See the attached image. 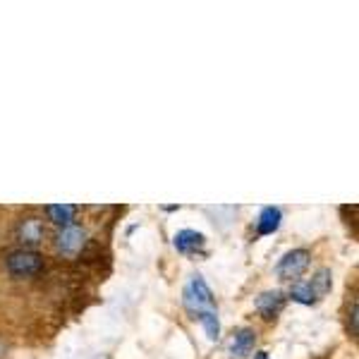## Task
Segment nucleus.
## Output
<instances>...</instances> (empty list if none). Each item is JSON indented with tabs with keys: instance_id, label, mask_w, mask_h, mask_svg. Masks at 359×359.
Returning a JSON list of instances; mask_svg holds the SVG:
<instances>
[{
	"instance_id": "1",
	"label": "nucleus",
	"mask_w": 359,
	"mask_h": 359,
	"mask_svg": "<svg viewBox=\"0 0 359 359\" xmlns=\"http://www.w3.org/2000/svg\"><path fill=\"white\" fill-rule=\"evenodd\" d=\"M182 302L187 306L189 314L199 316L201 311H211L213 306H216V297H213L211 287L206 285L204 278L196 273V276H192V280L187 283V287H184Z\"/></svg>"
},
{
	"instance_id": "2",
	"label": "nucleus",
	"mask_w": 359,
	"mask_h": 359,
	"mask_svg": "<svg viewBox=\"0 0 359 359\" xmlns=\"http://www.w3.org/2000/svg\"><path fill=\"white\" fill-rule=\"evenodd\" d=\"M5 269L13 278H32L43 269V257L34 249H17L8 257Z\"/></svg>"
},
{
	"instance_id": "5",
	"label": "nucleus",
	"mask_w": 359,
	"mask_h": 359,
	"mask_svg": "<svg viewBox=\"0 0 359 359\" xmlns=\"http://www.w3.org/2000/svg\"><path fill=\"white\" fill-rule=\"evenodd\" d=\"M254 306H257V311L262 314L264 321H273L283 311V306H285V294L280 290H266L257 297Z\"/></svg>"
},
{
	"instance_id": "9",
	"label": "nucleus",
	"mask_w": 359,
	"mask_h": 359,
	"mask_svg": "<svg viewBox=\"0 0 359 359\" xmlns=\"http://www.w3.org/2000/svg\"><path fill=\"white\" fill-rule=\"evenodd\" d=\"M280 221H283V213L280 208L276 206H266L259 216V223H257V233L259 235H273L278 228H280Z\"/></svg>"
},
{
	"instance_id": "13",
	"label": "nucleus",
	"mask_w": 359,
	"mask_h": 359,
	"mask_svg": "<svg viewBox=\"0 0 359 359\" xmlns=\"http://www.w3.org/2000/svg\"><path fill=\"white\" fill-rule=\"evenodd\" d=\"M290 299L292 302H299V304H314L316 294L309 287V283H294L292 290H290Z\"/></svg>"
},
{
	"instance_id": "15",
	"label": "nucleus",
	"mask_w": 359,
	"mask_h": 359,
	"mask_svg": "<svg viewBox=\"0 0 359 359\" xmlns=\"http://www.w3.org/2000/svg\"><path fill=\"white\" fill-rule=\"evenodd\" d=\"M254 359H269V352H257V355H254Z\"/></svg>"
},
{
	"instance_id": "4",
	"label": "nucleus",
	"mask_w": 359,
	"mask_h": 359,
	"mask_svg": "<svg viewBox=\"0 0 359 359\" xmlns=\"http://www.w3.org/2000/svg\"><path fill=\"white\" fill-rule=\"evenodd\" d=\"M309 262H311V254L306 249H292V252H287L278 262L276 276L280 280H299L304 276V271L309 269Z\"/></svg>"
},
{
	"instance_id": "14",
	"label": "nucleus",
	"mask_w": 359,
	"mask_h": 359,
	"mask_svg": "<svg viewBox=\"0 0 359 359\" xmlns=\"http://www.w3.org/2000/svg\"><path fill=\"white\" fill-rule=\"evenodd\" d=\"M350 318H347V321H350V335H357V302H352V309H350V314H347Z\"/></svg>"
},
{
	"instance_id": "16",
	"label": "nucleus",
	"mask_w": 359,
	"mask_h": 359,
	"mask_svg": "<svg viewBox=\"0 0 359 359\" xmlns=\"http://www.w3.org/2000/svg\"><path fill=\"white\" fill-rule=\"evenodd\" d=\"M3 357H5V343L0 340V359H3Z\"/></svg>"
},
{
	"instance_id": "3",
	"label": "nucleus",
	"mask_w": 359,
	"mask_h": 359,
	"mask_svg": "<svg viewBox=\"0 0 359 359\" xmlns=\"http://www.w3.org/2000/svg\"><path fill=\"white\" fill-rule=\"evenodd\" d=\"M84 245H86V230L82 228V225L72 223V225H67V228L57 230L55 252L60 254V257H65V259L77 257V254L84 249Z\"/></svg>"
},
{
	"instance_id": "7",
	"label": "nucleus",
	"mask_w": 359,
	"mask_h": 359,
	"mask_svg": "<svg viewBox=\"0 0 359 359\" xmlns=\"http://www.w3.org/2000/svg\"><path fill=\"white\" fill-rule=\"evenodd\" d=\"M20 242L25 247H36L43 242L46 237V228H43V221L41 218H27V221H22L20 225Z\"/></svg>"
},
{
	"instance_id": "11",
	"label": "nucleus",
	"mask_w": 359,
	"mask_h": 359,
	"mask_svg": "<svg viewBox=\"0 0 359 359\" xmlns=\"http://www.w3.org/2000/svg\"><path fill=\"white\" fill-rule=\"evenodd\" d=\"M331 271L328 269H318L316 273H314V278L309 280V287L314 290V294L316 297H323V294H328L331 292Z\"/></svg>"
},
{
	"instance_id": "12",
	"label": "nucleus",
	"mask_w": 359,
	"mask_h": 359,
	"mask_svg": "<svg viewBox=\"0 0 359 359\" xmlns=\"http://www.w3.org/2000/svg\"><path fill=\"white\" fill-rule=\"evenodd\" d=\"M199 323L204 326V331H206V335L211 340H218V335H221V321H218V316H216V311H201L199 316Z\"/></svg>"
},
{
	"instance_id": "8",
	"label": "nucleus",
	"mask_w": 359,
	"mask_h": 359,
	"mask_svg": "<svg viewBox=\"0 0 359 359\" xmlns=\"http://www.w3.org/2000/svg\"><path fill=\"white\" fill-rule=\"evenodd\" d=\"M172 245H175V249L180 254H196V252L204 249L206 237L201 233H196V230H180Z\"/></svg>"
},
{
	"instance_id": "6",
	"label": "nucleus",
	"mask_w": 359,
	"mask_h": 359,
	"mask_svg": "<svg viewBox=\"0 0 359 359\" xmlns=\"http://www.w3.org/2000/svg\"><path fill=\"white\" fill-rule=\"evenodd\" d=\"M254 343H257V333L252 328H240L235 333L233 343H230V357L233 359H247L254 352Z\"/></svg>"
},
{
	"instance_id": "10",
	"label": "nucleus",
	"mask_w": 359,
	"mask_h": 359,
	"mask_svg": "<svg viewBox=\"0 0 359 359\" xmlns=\"http://www.w3.org/2000/svg\"><path fill=\"white\" fill-rule=\"evenodd\" d=\"M46 213H48V221L55 223L57 228H67V225H72V221H74L77 206H72V204H50L48 208H46Z\"/></svg>"
}]
</instances>
